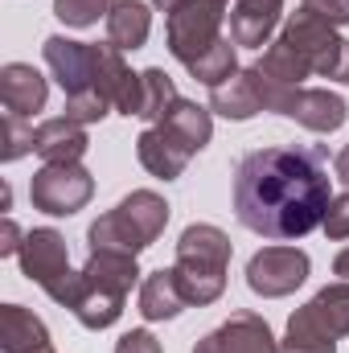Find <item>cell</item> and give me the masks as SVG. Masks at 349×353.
<instances>
[{
    "mask_svg": "<svg viewBox=\"0 0 349 353\" xmlns=\"http://www.w3.org/2000/svg\"><path fill=\"white\" fill-rule=\"evenodd\" d=\"M333 193L321 148H255L235 169V214L263 239H304L325 222Z\"/></svg>",
    "mask_w": 349,
    "mask_h": 353,
    "instance_id": "1",
    "label": "cell"
},
{
    "mask_svg": "<svg viewBox=\"0 0 349 353\" xmlns=\"http://www.w3.org/2000/svg\"><path fill=\"white\" fill-rule=\"evenodd\" d=\"M79 296L70 304V312L79 316L83 329H111L123 316V300L140 279L136 255H119V251H90L87 267L79 271Z\"/></svg>",
    "mask_w": 349,
    "mask_h": 353,
    "instance_id": "2",
    "label": "cell"
},
{
    "mask_svg": "<svg viewBox=\"0 0 349 353\" xmlns=\"http://www.w3.org/2000/svg\"><path fill=\"white\" fill-rule=\"evenodd\" d=\"M169 226V201L152 189H132L115 210L94 218L87 230L90 251H119V255H140L148 251Z\"/></svg>",
    "mask_w": 349,
    "mask_h": 353,
    "instance_id": "3",
    "label": "cell"
},
{
    "mask_svg": "<svg viewBox=\"0 0 349 353\" xmlns=\"http://www.w3.org/2000/svg\"><path fill=\"white\" fill-rule=\"evenodd\" d=\"M230 255H235V247H230L226 230H218L210 222H193V226L181 230L173 271H177V283H181V292H185L189 304L206 308V304H214L226 292Z\"/></svg>",
    "mask_w": 349,
    "mask_h": 353,
    "instance_id": "4",
    "label": "cell"
},
{
    "mask_svg": "<svg viewBox=\"0 0 349 353\" xmlns=\"http://www.w3.org/2000/svg\"><path fill=\"white\" fill-rule=\"evenodd\" d=\"M21 271L25 279H33L54 304L70 308L74 296H79V271L70 267V251H66V239L54 230V226H37L25 234V247H21Z\"/></svg>",
    "mask_w": 349,
    "mask_h": 353,
    "instance_id": "5",
    "label": "cell"
},
{
    "mask_svg": "<svg viewBox=\"0 0 349 353\" xmlns=\"http://www.w3.org/2000/svg\"><path fill=\"white\" fill-rule=\"evenodd\" d=\"M226 8H230V0H177L169 8L165 37H169V54L181 66H193L206 50H214L226 37L222 33Z\"/></svg>",
    "mask_w": 349,
    "mask_h": 353,
    "instance_id": "6",
    "label": "cell"
},
{
    "mask_svg": "<svg viewBox=\"0 0 349 353\" xmlns=\"http://www.w3.org/2000/svg\"><path fill=\"white\" fill-rule=\"evenodd\" d=\"M279 37L308 62L312 74L349 87V41L337 37L333 25H325V21H317L312 12L300 8V12H292V17L283 21V33H279Z\"/></svg>",
    "mask_w": 349,
    "mask_h": 353,
    "instance_id": "7",
    "label": "cell"
},
{
    "mask_svg": "<svg viewBox=\"0 0 349 353\" xmlns=\"http://www.w3.org/2000/svg\"><path fill=\"white\" fill-rule=\"evenodd\" d=\"M94 197V176L83 165H41L29 181L33 210L50 218H70Z\"/></svg>",
    "mask_w": 349,
    "mask_h": 353,
    "instance_id": "8",
    "label": "cell"
},
{
    "mask_svg": "<svg viewBox=\"0 0 349 353\" xmlns=\"http://www.w3.org/2000/svg\"><path fill=\"white\" fill-rule=\"evenodd\" d=\"M255 70V79H259V94H263V107L267 111H275V115H288V107H292V99H296V90L304 87V79L312 74L308 70V62L283 41V37H275L267 50H263V58L251 66Z\"/></svg>",
    "mask_w": 349,
    "mask_h": 353,
    "instance_id": "9",
    "label": "cell"
},
{
    "mask_svg": "<svg viewBox=\"0 0 349 353\" xmlns=\"http://www.w3.org/2000/svg\"><path fill=\"white\" fill-rule=\"evenodd\" d=\"M308 271L312 263L300 247H263L247 263V288L263 300H279V296H292L308 279Z\"/></svg>",
    "mask_w": 349,
    "mask_h": 353,
    "instance_id": "10",
    "label": "cell"
},
{
    "mask_svg": "<svg viewBox=\"0 0 349 353\" xmlns=\"http://www.w3.org/2000/svg\"><path fill=\"white\" fill-rule=\"evenodd\" d=\"M288 329L312 333V337H321V341H341V337H349V283L337 279V283L321 288L304 308L292 312Z\"/></svg>",
    "mask_w": 349,
    "mask_h": 353,
    "instance_id": "11",
    "label": "cell"
},
{
    "mask_svg": "<svg viewBox=\"0 0 349 353\" xmlns=\"http://www.w3.org/2000/svg\"><path fill=\"white\" fill-rule=\"evenodd\" d=\"M193 353H279V341L271 337V325L259 312H230L214 333H206Z\"/></svg>",
    "mask_w": 349,
    "mask_h": 353,
    "instance_id": "12",
    "label": "cell"
},
{
    "mask_svg": "<svg viewBox=\"0 0 349 353\" xmlns=\"http://www.w3.org/2000/svg\"><path fill=\"white\" fill-rule=\"evenodd\" d=\"M41 54H46V66L58 79V87L66 90V99L83 94V90H94V46L54 33V37H46Z\"/></svg>",
    "mask_w": 349,
    "mask_h": 353,
    "instance_id": "13",
    "label": "cell"
},
{
    "mask_svg": "<svg viewBox=\"0 0 349 353\" xmlns=\"http://www.w3.org/2000/svg\"><path fill=\"white\" fill-rule=\"evenodd\" d=\"M33 152L46 161V165H79L83 152L90 148L87 128L74 123L70 115H54V119H41L37 132H33Z\"/></svg>",
    "mask_w": 349,
    "mask_h": 353,
    "instance_id": "14",
    "label": "cell"
},
{
    "mask_svg": "<svg viewBox=\"0 0 349 353\" xmlns=\"http://www.w3.org/2000/svg\"><path fill=\"white\" fill-rule=\"evenodd\" d=\"M288 119H296L300 128L317 132V136H329L337 132L341 123L349 119V107L341 94H333L329 87H300L292 107H288Z\"/></svg>",
    "mask_w": 349,
    "mask_h": 353,
    "instance_id": "15",
    "label": "cell"
},
{
    "mask_svg": "<svg viewBox=\"0 0 349 353\" xmlns=\"http://www.w3.org/2000/svg\"><path fill=\"white\" fill-rule=\"evenodd\" d=\"M136 157H140V165H144L148 173L161 176V181L181 176L185 173V165L193 161V152L177 140L165 123H148V128L140 132V140H136Z\"/></svg>",
    "mask_w": 349,
    "mask_h": 353,
    "instance_id": "16",
    "label": "cell"
},
{
    "mask_svg": "<svg viewBox=\"0 0 349 353\" xmlns=\"http://www.w3.org/2000/svg\"><path fill=\"white\" fill-rule=\"evenodd\" d=\"M283 0H230V37L235 46H271V33L279 25Z\"/></svg>",
    "mask_w": 349,
    "mask_h": 353,
    "instance_id": "17",
    "label": "cell"
},
{
    "mask_svg": "<svg viewBox=\"0 0 349 353\" xmlns=\"http://www.w3.org/2000/svg\"><path fill=\"white\" fill-rule=\"evenodd\" d=\"M210 111H218L222 119H235V123H243V119H255L263 107V94H259V79H255V70H235L226 83H218V87H210Z\"/></svg>",
    "mask_w": 349,
    "mask_h": 353,
    "instance_id": "18",
    "label": "cell"
},
{
    "mask_svg": "<svg viewBox=\"0 0 349 353\" xmlns=\"http://www.w3.org/2000/svg\"><path fill=\"white\" fill-rule=\"evenodd\" d=\"M0 99H4V107L12 111V115H33V111H41L46 107V99H50V83L29 66V62H8L4 70H0Z\"/></svg>",
    "mask_w": 349,
    "mask_h": 353,
    "instance_id": "19",
    "label": "cell"
},
{
    "mask_svg": "<svg viewBox=\"0 0 349 353\" xmlns=\"http://www.w3.org/2000/svg\"><path fill=\"white\" fill-rule=\"evenodd\" d=\"M50 350V329L41 316H33L21 304L0 308V353H46Z\"/></svg>",
    "mask_w": 349,
    "mask_h": 353,
    "instance_id": "20",
    "label": "cell"
},
{
    "mask_svg": "<svg viewBox=\"0 0 349 353\" xmlns=\"http://www.w3.org/2000/svg\"><path fill=\"white\" fill-rule=\"evenodd\" d=\"M185 304L189 300L177 283L173 267H161V271L144 275V283H140V316L144 321H173V316H181Z\"/></svg>",
    "mask_w": 349,
    "mask_h": 353,
    "instance_id": "21",
    "label": "cell"
},
{
    "mask_svg": "<svg viewBox=\"0 0 349 353\" xmlns=\"http://www.w3.org/2000/svg\"><path fill=\"white\" fill-rule=\"evenodd\" d=\"M152 33V8L144 0H115L107 12V41L115 50H140Z\"/></svg>",
    "mask_w": 349,
    "mask_h": 353,
    "instance_id": "22",
    "label": "cell"
},
{
    "mask_svg": "<svg viewBox=\"0 0 349 353\" xmlns=\"http://www.w3.org/2000/svg\"><path fill=\"white\" fill-rule=\"evenodd\" d=\"M169 132H173L177 140L197 157L206 144H210V136H214V119H210V107H197V103H189V99H177L173 107L165 111V119H161Z\"/></svg>",
    "mask_w": 349,
    "mask_h": 353,
    "instance_id": "23",
    "label": "cell"
},
{
    "mask_svg": "<svg viewBox=\"0 0 349 353\" xmlns=\"http://www.w3.org/2000/svg\"><path fill=\"white\" fill-rule=\"evenodd\" d=\"M177 99V87L173 79L161 70V66H148V70H140V119H148V123H161L165 119V111L173 107Z\"/></svg>",
    "mask_w": 349,
    "mask_h": 353,
    "instance_id": "24",
    "label": "cell"
},
{
    "mask_svg": "<svg viewBox=\"0 0 349 353\" xmlns=\"http://www.w3.org/2000/svg\"><path fill=\"white\" fill-rule=\"evenodd\" d=\"M239 46H235V37H222L214 50H206L193 66H185L197 83H206V87H218V83H226L235 70H239V54H235Z\"/></svg>",
    "mask_w": 349,
    "mask_h": 353,
    "instance_id": "25",
    "label": "cell"
},
{
    "mask_svg": "<svg viewBox=\"0 0 349 353\" xmlns=\"http://www.w3.org/2000/svg\"><path fill=\"white\" fill-rule=\"evenodd\" d=\"M33 132L37 128H29L25 123V115H4V123H0V161L4 165H12V161H21V157H29L37 144H33Z\"/></svg>",
    "mask_w": 349,
    "mask_h": 353,
    "instance_id": "26",
    "label": "cell"
},
{
    "mask_svg": "<svg viewBox=\"0 0 349 353\" xmlns=\"http://www.w3.org/2000/svg\"><path fill=\"white\" fill-rule=\"evenodd\" d=\"M111 8H115V0H54V17L70 29H87Z\"/></svg>",
    "mask_w": 349,
    "mask_h": 353,
    "instance_id": "27",
    "label": "cell"
},
{
    "mask_svg": "<svg viewBox=\"0 0 349 353\" xmlns=\"http://www.w3.org/2000/svg\"><path fill=\"white\" fill-rule=\"evenodd\" d=\"M107 111H111V103H107L99 90H83V94H70V99H66V115H70L74 123H83V128H87V123H99Z\"/></svg>",
    "mask_w": 349,
    "mask_h": 353,
    "instance_id": "28",
    "label": "cell"
},
{
    "mask_svg": "<svg viewBox=\"0 0 349 353\" xmlns=\"http://www.w3.org/2000/svg\"><path fill=\"white\" fill-rule=\"evenodd\" d=\"M304 12H312L317 21L333 25V29H346L349 25V0H300Z\"/></svg>",
    "mask_w": 349,
    "mask_h": 353,
    "instance_id": "29",
    "label": "cell"
},
{
    "mask_svg": "<svg viewBox=\"0 0 349 353\" xmlns=\"http://www.w3.org/2000/svg\"><path fill=\"white\" fill-rule=\"evenodd\" d=\"M321 230H325L329 239H349V189L341 193V197H333V201H329Z\"/></svg>",
    "mask_w": 349,
    "mask_h": 353,
    "instance_id": "30",
    "label": "cell"
},
{
    "mask_svg": "<svg viewBox=\"0 0 349 353\" xmlns=\"http://www.w3.org/2000/svg\"><path fill=\"white\" fill-rule=\"evenodd\" d=\"M279 353H337V341H321V337H312V333L288 329L283 341H279Z\"/></svg>",
    "mask_w": 349,
    "mask_h": 353,
    "instance_id": "31",
    "label": "cell"
},
{
    "mask_svg": "<svg viewBox=\"0 0 349 353\" xmlns=\"http://www.w3.org/2000/svg\"><path fill=\"white\" fill-rule=\"evenodd\" d=\"M115 353H165V350H161V341L148 329H132V333H123L115 341Z\"/></svg>",
    "mask_w": 349,
    "mask_h": 353,
    "instance_id": "32",
    "label": "cell"
},
{
    "mask_svg": "<svg viewBox=\"0 0 349 353\" xmlns=\"http://www.w3.org/2000/svg\"><path fill=\"white\" fill-rule=\"evenodd\" d=\"M21 247H25L21 226L12 218H4V226H0V255H21Z\"/></svg>",
    "mask_w": 349,
    "mask_h": 353,
    "instance_id": "33",
    "label": "cell"
},
{
    "mask_svg": "<svg viewBox=\"0 0 349 353\" xmlns=\"http://www.w3.org/2000/svg\"><path fill=\"white\" fill-rule=\"evenodd\" d=\"M333 173H337V181H341V185L349 189V144L341 148V152H337V161H333Z\"/></svg>",
    "mask_w": 349,
    "mask_h": 353,
    "instance_id": "34",
    "label": "cell"
},
{
    "mask_svg": "<svg viewBox=\"0 0 349 353\" xmlns=\"http://www.w3.org/2000/svg\"><path fill=\"white\" fill-rule=\"evenodd\" d=\"M333 275H341V279L349 283V247L337 255V259H333Z\"/></svg>",
    "mask_w": 349,
    "mask_h": 353,
    "instance_id": "35",
    "label": "cell"
},
{
    "mask_svg": "<svg viewBox=\"0 0 349 353\" xmlns=\"http://www.w3.org/2000/svg\"><path fill=\"white\" fill-rule=\"evenodd\" d=\"M152 4H157V8H161V12H169V8H173L177 0H152Z\"/></svg>",
    "mask_w": 349,
    "mask_h": 353,
    "instance_id": "36",
    "label": "cell"
},
{
    "mask_svg": "<svg viewBox=\"0 0 349 353\" xmlns=\"http://www.w3.org/2000/svg\"><path fill=\"white\" fill-rule=\"evenodd\" d=\"M46 353H54V350H46Z\"/></svg>",
    "mask_w": 349,
    "mask_h": 353,
    "instance_id": "37",
    "label": "cell"
}]
</instances>
